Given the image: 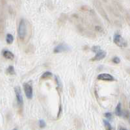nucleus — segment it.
I'll list each match as a JSON object with an SVG mask.
<instances>
[{"label": "nucleus", "instance_id": "obj_1", "mask_svg": "<svg viewBox=\"0 0 130 130\" xmlns=\"http://www.w3.org/2000/svg\"><path fill=\"white\" fill-rule=\"evenodd\" d=\"M26 34V26L25 20L22 19L19 23L18 29V35L20 39H23L25 37Z\"/></svg>", "mask_w": 130, "mask_h": 130}, {"label": "nucleus", "instance_id": "obj_2", "mask_svg": "<svg viewBox=\"0 0 130 130\" xmlns=\"http://www.w3.org/2000/svg\"><path fill=\"white\" fill-rule=\"evenodd\" d=\"M114 42L120 48H125L127 46V42L120 35H115L114 37Z\"/></svg>", "mask_w": 130, "mask_h": 130}, {"label": "nucleus", "instance_id": "obj_3", "mask_svg": "<svg viewBox=\"0 0 130 130\" xmlns=\"http://www.w3.org/2000/svg\"><path fill=\"white\" fill-rule=\"evenodd\" d=\"M14 92H15V94H16L18 105L20 107H22L23 104V98L22 94L21 89L19 87H16L14 88Z\"/></svg>", "mask_w": 130, "mask_h": 130}, {"label": "nucleus", "instance_id": "obj_4", "mask_svg": "<svg viewBox=\"0 0 130 130\" xmlns=\"http://www.w3.org/2000/svg\"><path fill=\"white\" fill-rule=\"evenodd\" d=\"M23 89L26 94V97L28 99H32V87L29 83H26L23 84Z\"/></svg>", "mask_w": 130, "mask_h": 130}, {"label": "nucleus", "instance_id": "obj_5", "mask_svg": "<svg viewBox=\"0 0 130 130\" xmlns=\"http://www.w3.org/2000/svg\"><path fill=\"white\" fill-rule=\"evenodd\" d=\"M98 79L99 80H101V81H112L114 80V77L112 76L111 75L107 74V73H103V74H99V76H98Z\"/></svg>", "mask_w": 130, "mask_h": 130}, {"label": "nucleus", "instance_id": "obj_6", "mask_svg": "<svg viewBox=\"0 0 130 130\" xmlns=\"http://www.w3.org/2000/svg\"><path fill=\"white\" fill-rule=\"evenodd\" d=\"M105 56H106V52L100 50L99 51L96 52V55L94 57H93L92 60H94V61L100 60L103 59H104L105 57Z\"/></svg>", "mask_w": 130, "mask_h": 130}, {"label": "nucleus", "instance_id": "obj_7", "mask_svg": "<svg viewBox=\"0 0 130 130\" xmlns=\"http://www.w3.org/2000/svg\"><path fill=\"white\" fill-rule=\"evenodd\" d=\"M68 49V47L65 45V44H60L57 46L56 47L55 49H54V53H60V52H63Z\"/></svg>", "mask_w": 130, "mask_h": 130}, {"label": "nucleus", "instance_id": "obj_8", "mask_svg": "<svg viewBox=\"0 0 130 130\" xmlns=\"http://www.w3.org/2000/svg\"><path fill=\"white\" fill-rule=\"evenodd\" d=\"M3 55L4 56V57H5V58L7 59H11V60H12V59H13L14 57L13 54H12V52H11V51H8V50H5V51H3Z\"/></svg>", "mask_w": 130, "mask_h": 130}, {"label": "nucleus", "instance_id": "obj_9", "mask_svg": "<svg viewBox=\"0 0 130 130\" xmlns=\"http://www.w3.org/2000/svg\"><path fill=\"white\" fill-rule=\"evenodd\" d=\"M6 41H7V44H12L13 41H14V37L11 34H7V37H6Z\"/></svg>", "mask_w": 130, "mask_h": 130}, {"label": "nucleus", "instance_id": "obj_10", "mask_svg": "<svg viewBox=\"0 0 130 130\" xmlns=\"http://www.w3.org/2000/svg\"><path fill=\"white\" fill-rule=\"evenodd\" d=\"M115 114L117 116H121L122 114V110H121V104L120 103H119L117 105L116 109H115Z\"/></svg>", "mask_w": 130, "mask_h": 130}, {"label": "nucleus", "instance_id": "obj_11", "mask_svg": "<svg viewBox=\"0 0 130 130\" xmlns=\"http://www.w3.org/2000/svg\"><path fill=\"white\" fill-rule=\"evenodd\" d=\"M103 124H104V126L106 130H112V126L111 125V124L109 123L107 120H103Z\"/></svg>", "mask_w": 130, "mask_h": 130}, {"label": "nucleus", "instance_id": "obj_12", "mask_svg": "<svg viewBox=\"0 0 130 130\" xmlns=\"http://www.w3.org/2000/svg\"><path fill=\"white\" fill-rule=\"evenodd\" d=\"M7 74L10 75H14L15 74V71H14V68L12 66H10L7 70Z\"/></svg>", "mask_w": 130, "mask_h": 130}, {"label": "nucleus", "instance_id": "obj_13", "mask_svg": "<svg viewBox=\"0 0 130 130\" xmlns=\"http://www.w3.org/2000/svg\"><path fill=\"white\" fill-rule=\"evenodd\" d=\"M51 76H52V74H51V72H46L45 73H44V74H42L41 78H42V79H46V78H49V77H51Z\"/></svg>", "mask_w": 130, "mask_h": 130}, {"label": "nucleus", "instance_id": "obj_14", "mask_svg": "<svg viewBox=\"0 0 130 130\" xmlns=\"http://www.w3.org/2000/svg\"><path fill=\"white\" fill-rule=\"evenodd\" d=\"M39 126L40 128H44L46 127V122H45V121L44 120H40Z\"/></svg>", "mask_w": 130, "mask_h": 130}, {"label": "nucleus", "instance_id": "obj_15", "mask_svg": "<svg viewBox=\"0 0 130 130\" xmlns=\"http://www.w3.org/2000/svg\"><path fill=\"white\" fill-rule=\"evenodd\" d=\"M113 61L115 64H119V63L120 62V59H119V57H114L113 59Z\"/></svg>", "mask_w": 130, "mask_h": 130}, {"label": "nucleus", "instance_id": "obj_16", "mask_svg": "<svg viewBox=\"0 0 130 130\" xmlns=\"http://www.w3.org/2000/svg\"><path fill=\"white\" fill-rule=\"evenodd\" d=\"M105 116L107 118V119H111L112 118V114L111 113H106L105 114Z\"/></svg>", "mask_w": 130, "mask_h": 130}, {"label": "nucleus", "instance_id": "obj_17", "mask_svg": "<svg viewBox=\"0 0 130 130\" xmlns=\"http://www.w3.org/2000/svg\"><path fill=\"white\" fill-rule=\"evenodd\" d=\"M119 130H126V129H125V128H120Z\"/></svg>", "mask_w": 130, "mask_h": 130}, {"label": "nucleus", "instance_id": "obj_18", "mask_svg": "<svg viewBox=\"0 0 130 130\" xmlns=\"http://www.w3.org/2000/svg\"><path fill=\"white\" fill-rule=\"evenodd\" d=\"M17 130V129H14V130Z\"/></svg>", "mask_w": 130, "mask_h": 130}, {"label": "nucleus", "instance_id": "obj_19", "mask_svg": "<svg viewBox=\"0 0 130 130\" xmlns=\"http://www.w3.org/2000/svg\"></svg>", "mask_w": 130, "mask_h": 130}]
</instances>
